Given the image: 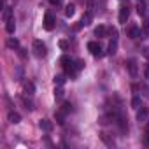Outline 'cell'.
I'll use <instances>...</instances> for the list:
<instances>
[{"label":"cell","instance_id":"1","mask_svg":"<svg viewBox=\"0 0 149 149\" xmlns=\"http://www.w3.org/2000/svg\"><path fill=\"white\" fill-rule=\"evenodd\" d=\"M33 53H35V56L37 58H44L46 56V46H44V42L42 40H33Z\"/></svg>","mask_w":149,"mask_h":149},{"label":"cell","instance_id":"2","mask_svg":"<svg viewBox=\"0 0 149 149\" xmlns=\"http://www.w3.org/2000/svg\"><path fill=\"white\" fill-rule=\"evenodd\" d=\"M54 16L51 14V13H46V16H44V28L49 32V30H53L54 28Z\"/></svg>","mask_w":149,"mask_h":149},{"label":"cell","instance_id":"3","mask_svg":"<svg viewBox=\"0 0 149 149\" xmlns=\"http://www.w3.org/2000/svg\"><path fill=\"white\" fill-rule=\"evenodd\" d=\"M88 49L93 56H98V58L102 56V46L98 42H88Z\"/></svg>","mask_w":149,"mask_h":149},{"label":"cell","instance_id":"4","mask_svg":"<svg viewBox=\"0 0 149 149\" xmlns=\"http://www.w3.org/2000/svg\"><path fill=\"white\" fill-rule=\"evenodd\" d=\"M142 35H144V33L140 32V28H139V26H135V25H133V26H130V28H128V37H132V39H140Z\"/></svg>","mask_w":149,"mask_h":149},{"label":"cell","instance_id":"5","mask_svg":"<svg viewBox=\"0 0 149 149\" xmlns=\"http://www.w3.org/2000/svg\"><path fill=\"white\" fill-rule=\"evenodd\" d=\"M126 67H128L130 76H132V77H135V76H137V61L132 58V60H128V61H126Z\"/></svg>","mask_w":149,"mask_h":149},{"label":"cell","instance_id":"6","mask_svg":"<svg viewBox=\"0 0 149 149\" xmlns=\"http://www.w3.org/2000/svg\"><path fill=\"white\" fill-rule=\"evenodd\" d=\"M128 16H130V11H128V7H121V9H119V23H126Z\"/></svg>","mask_w":149,"mask_h":149},{"label":"cell","instance_id":"7","mask_svg":"<svg viewBox=\"0 0 149 149\" xmlns=\"http://www.w3.org/2000/svg\"><path fill=\"white\" fill-rule=\"evenodd\" d=\"M39 126H40V130H44V132H51V130H53V123L47 121V119H40V121H39Z\"/></svg>","mask_w":149,"mask_h":149},{"label":"cell","instance_id":"8","mask_svg":"<svg viewBox=\"0 0 149 149\" xmlns=\"http://www.w3.org/2000/svg\"><path fill=\"white\" fill-rule=\"evenodd\" d=\"M91 23V11H88L84 16H83V19H81V23L77 25V28H81V26H86V25H90Z\"/></svg>","mask_w":149,"mask_h":149},{"label":"cell","instance_id":"9","mask_svg":"<svg viewBox=\"0 0 149 149\" xmlns=\"http://www.w3.org/2000/svg\"><path fill=\"white\" fill-rule=\"evenodd\" d=\"M76 70H77V67H74V61L68 63V65H65V72L68 74L70 77H76Z\"/></svg>","mask_w":149,"mask_h":149},{"label":"cell","instance_id":"10","mask_svg":"<svg viewBox=\"0 0 149 149\" xmlns=\"http://www.w3.org/2000/svg\"><path fill=\"white\" fill-rule=\"evenodd\" d=\"M6 23H7V25H6V30H7L9 33H14V30H16V23H14V18L7 19Z\"/></svg>","mask_w":149,"mask_h":149},{"label":"cell","instance_id":"11","mask_svg":"<svg viewBox=\"0 0 149 149\" xmlns=\"http://www.w3.org/2000/svg\"><path fill=\"white\" fill-rule=\"evenodd\" d=\"M74 14H76V6H74V4H68V6L65 7V16H67V18H72Z\"/></svg>","mask_w":149,"mask_h":149},{"label":"cell","instance_id":"12","mask_svg":"<svg viewBox=\"0 0 149 149\" xmlns=\"http://www.w3.org/2000/svg\"><path fill=\"white\" fill-rule=\"evenodd\" d=\"M9 121H11L13 125H16V123L21 121V116H19L18 112H9Z\"/></svg>","mask_w":149,"mask_h":149},{"label":"cell","instance_id":"13","mask_svg":"<svg viewBox=\"0 0 149 149\" xmlns=\"http://www.w3.org/2000/svg\"><path fill=\"white\" fill-rule=\"evenodd\" d=\"M105 33H107V28H105V26L100 25V26L95 28V35H97V37H105Z\"/></svg>","mask_w":149,"mask_h":149},{"label":"cell","instance_id":"14","mask_svg":"<svg viewBox=\"0 0 149 149\" xmlns=\"http://www.w3.org/2000/svg\"><path fill=\"white\" fill-rule=\"evenodd\" d=\"M33 91H35L33 83H25V93L26 95H33Z\"/></svg>","mask_w":149,"mask_h":149},{"label":"cell","instance_id":"15","mask_svg":"<svg viewBox=\"0 0 149 149\" xmlns=\"http://www.w3.org/2000/svg\"><path fill=\"white\" fill-rule=\"evenodd\" d=\"M54 84H56V86H63V84H65V76H63V74L54 76Z\"/></svg>","mask_w":149,"mask_h":149},{"label":"cell","instance_id":"16","mask_svg":"<svg viewBox=\"0 0 149 149\" xmlns=\"http://www.w3.org/2000/svg\"><path fill=\"white\" fill-rule=\"evenodd\" d=\"M116 49H118V40H114V39H112V42L109 44L107 53H109V54H114V53H116Z\"/></svg>","mask_w":149,"mask_h":149},{"label":"cell","instance_id":"17","mask_svg":"<svg viewBox=\"0 0 149 149\" xmlns=\"http://www.w3.org/2000/svg\"><path fill=\"white\" fill-rule=\"evenodd\" d=\"M56 123H58V125H63V123H65V112H63V111H58V112H56Z\"/></svg>","mask_w":149,"mask_h":149},{"label":"cell","instance_id":"18","mask_svg":"<svg viewBox=\"0 0 149 149\" xmlns=\"http://www.w3.org/2000/svg\"><path fill=\"white\" fill-rule=\"evenodd\" d=\"M146 118H147V111H146V109H140V111L137 112V119H139V121H146Z\"/></svg>","mask_w":149,"mask_h":149},{"label":"cell","instance_id":"19","mask_svg":"<svg viewBox=\"0 0 149 149\" xmlns=\"http://www.w3.org/2000/svg\"><path fill=\"white\" fill-rule=\"evenodd\" d=\"M7 46L13 47V49H16V47H19V42H18V39H9L7 40Z\"/></svg>","mask_w":149,"mask_h":149},{"label":"cell","instance_id":"20","mask_svg":"<svg viewBox=\"0 0 149 149\" xmlns=\"http://www.w3.org/2000/svg\"><path fill=\"white\" fill-rule=\"evenodd\" d=\"M63 93H65V91L61 90V86H58V88H54V98H58V100H60V98L63 97Z\"/></svg>","mask_w":149,"mask_h":149},{"label":"cell","instance_id":"21","mask_svg":"<svg viewBox=\"0 0 149 149\" xmlns=\"http://www.w3.org/2000/svg\"><path fill=\"white\" fill-rule=\"evenodd\" d=\"M140 104H142V102H140V97H133V100H132V107H133V109H139Z\"/></svg>","mask_w":149,"mask_h":149},{"label":"cell","instance_id":"22","mask_svg":"<svg viewBox=\"0 0 149 149\" xmlns=\"http://www.w3.org/2000/svg\"><path fill=\"white\" fill-rule=\"evenodd\" d=\"M61 111H63L65 114H68V112H72V104H68V102H65V104L61 105Z\"/></svg>","mask_w":149,"mask_h":149},{"label":"cell","instance_id":"23","mask_svg":"<svg viewBox=\"0 0 149 149\" xmlns=\"http://www.w3.org/2000/svg\"><path fill=\"white\" fill-rule=\"evenodd\" d=\"M2 18L7 21V19H11V7H4V14H2Z\"/></svg>","mask_w":149,"mask_h":149},{"label":"cell","instance_id":"24","mask_svg":"<svg viewBox=\"0 0 149 149\" xmlns=\"http://www.w3.org/2000/svg\"><path fill=\"white\" fill-rule=\"evenodd\" d=\"M60 63H61V65L65 67V65H68V63H72V60H70L68 56H61V58H60Z\"/></svg>","mask_w":149,"mask_h":149},{"label":"cell","instance_id":"25","mask_svg":"<svg viewBox=\"0 0 149 149\" xmlns=\"http://www.w3.org/2000/svg\"><path fill=\"white\" fill-rule=\"evenodd\" d=\"M84 65H86V63H84V60H77V61H76L77 70H83V68H84Z\"/></svg>","mask_w":149,"mask_h":149},{"label":"cell","instance_id":"26","mask_svg":"<svg viewBox=\"0 0 149 149\" xmlns=\"http://www.w3.org/2000/svg\"><path fill=\"white\" fill-rule=\"evenodd\" d=\"M137 13H139V14H140V16H144V14H146V7H144V6H140V4H139V6H137Z\"/></svg>","mask_w":149,"mask_h":149},{"label":"cell","instance_id":"27","mask_svg":"<svg viewBox=\"0 0 149 149\" xmlns=\"http://www.w3.org/2000/svg\"><path fill=\"white\" fill-rule=\"evenodd\" d=\"M58 46H60V49H68V42L67 40H60Z\"/></svg>","mask_w":149,"mask_h":149},{"label":"cell","instance_id":"28","mask_svg":"<svg viewBox=\"0 0 149 149\" xmlns=\"http://www.w3.org/2000/svg\"><path fill=\"white\" fill-rule=\"evenodd\" d=\"M109 32H111V35H112V39H114V40H118V30H116V28H111Z\"/></svg>","mask_w":149,"mask_h":149},{"label":"cell","instance_id":"29","mask_svg":"<svg viewBox=\"0 0 149 149\" xmlns=\"http://www.w3.org/2000/svg\"><path fill=\"white\" fill-rule=\"evenodd\" d=\"M25 105H26V109H33V104H32V100H28V98H25Z\"/></svg>","mask_w":149,"mask_h":149},{"label":"cell","instance_id":"30","mask_svg":"<svg viewBox=\"0 0 149 149\" xmlns=\"http://www.w3.org/2000/svg\"><path fill=\"white\" fill-rule=\"evenodd\" d=\"M144 35H149V23H146L144 25V32H142Z\"/></svg>","mask_w":149,"mask_h":149},{"label":"cell","instance_id":"31","mask_svg":"<svg viewBox=\"0 0 149 149\" xmlns=\"http://www.w3.org/2000/svg\"><path fill=\"white\" fill-rule=\"evenodd\" d=\"M144 76H146V79H149V63L146 65V70H144Z\"/></svg>","mask_w":149,"mask_h":149},{"label":"cell","instance_id":"32","mask_svg":"<svg viewBox=\"0 0 149 149\" xmlns=\"http://www.w3.org/2000/svg\"><path fill=\"white\" fill-rule=\"evenodd\" d=\"M144 56L149 60V47H146V49H144Z\"/></svg>","mask_w":149,"mask_h":149},{"label":"cell","instance_id":"33","mask_svg":"<svg viewBox=\"0 0 149 149\" xmlns=\"http://www.w3.org/2000/svg\"><path fill=\"white\" fill-rule=\"evenodd\" d=\"M49 2H51V4H53V6H58V4H60V2H61V0H49Z\"/></svg>","mask_w":149,"mask_h":149}]
</instances>
